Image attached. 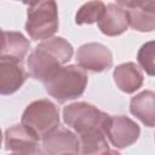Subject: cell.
<instances>
[{
	"mask_svg": "<svg viewBox=\"0 0 155 155\" xmlns=\"http://www.w3.org/2000/svg\"><path fill=\"white\" fill-rule=\"evenodd\" d=\"M22 124L36 137L44 138L59 126L58 108L48 99L35 101L23 111Z\"/></svg>",
	"mask_w": 155,
	"mask_h": 155,
	"instance_id": "cell-4",
	"label": "cell"
},
{
	"mask_svg": "<svg viewBox=\"0 0 155 155\" xmlns=\"http://www.w3.org/2000/svg\"><path fill=\"white\" fill-rule=\"evenodd\" d=\"M44 151L47 154H78L80 153L79 138L67 128H56L42 138Z\"/></svg>",
	"mask_w": 155,
	"mask_h": 155,
	"instance_id": "cell-9",
	"label": "cell"
},
{
	"mask_svg": "<svg viewBox=\"0 0 155 155\" xmlns=\"http://www.w3.org/2000/svg\"><path fill=\"white\" fill-rule=\"evenodd\" d=\"M27 71L22 62L0 58V92L1 94H11L16 92L25 81Z\"/></svg>",
	"mask_w": 155,
	"mask_h": 155,
	"instance_id": "cell-10",
	"label": "cell"
},
{
	"mask_svg": "<svg viewBox=\"0 0 155 155\" xmlns=\"http://www.w3.org/2000/svg\"><path fill=\"white\" fill-rule=\"evenodd\" d=\"M105 12V5L101 0H91L84 4L76 12L75 23L81 24H92L99 22Z\"/></svg>",
	"mask_w": 155,
	"mask_h": 155,
	"instance_id": "cell-17",
	"label": "cell"
},
{
	"mask_svg": "<svg viewBox=\"0 0 155 155\" xmlns=\"http://www.w3.org/2000/svg\"><path fill=\"white\" fill-rule=\"evenodd\" d=\"M130 110L145 126L155 127V92L143 91L132 97Z\"/></svg>",
	"mask_w": 155,
	"mask_h": 155,
	"instance_id": "cell-13",
	"label": "cell"
},
{
	"mask_svg": "<svg viewBox=\"0 0 155 155\" xmlns=\"http://www.w3.org/2000/svg\"><path fill=\"white\" fill-rule=\"evenodd\" d=\"M73 56V46L63 38H50L29 54V75L45 82Z\"/></svg>",
	"mask_w": 155,
	"mask_h": 155,
	"instance_id": "cell-1",
	"label": "cell"
},
{
	"mask_svg": "<svg viewBox=\"0 0 155 155\" xmlns=\"http://www.w3.org/2000/svg\"><path fill=\"white\" fill-rule=\"evenodd\" d=\"M76 62L85 70L101 73L111 67L113 54L107 46L98 42H90L80 46L76 52Z\"/></svg>",
	"mask_w": 155,
	"mask_h": 155,
	"instance_id": "cell-7",
	"label": "cell"
},
{
	"mask_svg": "<svg viewBox=\"0 0 155 155\" xmlns=\"http://www.w3.org/2000/svg\"><path fill=\"white\" fill-rule=\"evenodd\" d=\"M113 76L116 86L125 93L136 92L143 84V74L132 62L117 65L114 69Z\"/></svg>",
	"mask_w": 155,
	"mask_h": 155,
	"instance_id": "cell-12",
	"label": "cell"
},
{
	"mask_svg": "<svg viewBox=\"0 0 155 155\" xmlns=\"http://www.w3.org/2000/svg\"><path fill=\"white\" fill-rule=\"evenodd\" d=\"M128 24L138 31H153L155 29V8L143 6L126 7Z\"/></svg>",
	"mask_w": 155,
	"mask_h": 155,
	"instance_id": "cell-15",
	"label": "cell"
},
{
	"mask_svg": "<svg viewBox=\"0 0 155 155\" xmlns=\"http://www.w3.org/2000/svg\"><path fill=\"white\" fill-rule=\"evenodd\" d=\"M23 4H25V5H29V6H31V5H35V4H38V2H40L41 0H21Z\"/></svg>",
	"mask_w": 155,
	"mask_h": 155,
	"instance_id": "cell-21",
	"label": "cell"
},
{
	"mask_svg": "<svg viewBox=\"0 0 155 155\" xmlns=\"http://www.w3.org/2000/svg\"><path fill=\"white\" fill-rule=\"evenodd\" d=\"M128 25L127 11L116 4H109L105 7L103 17L98 22L101 31L108 36H116L122 34Z\"/></svg>",
	"mask_w": 155,
	"mask_h": 155,
	"instance_id": "cell-11",
	"label": "cell"
},
{
	"mask_svg": "<svg viewBox=\"0 0 155 155\" xmlns=\"http://www.w3.org/2000/svg\"><path fill=\"white\" fill-rule=\"evenodd\" d=\"M116 2H117L120 6L128 7V6H131V4L133 2V0H116Z\"/></svg>",
	"mask_w": 155,
	"mask_h": 155,
	"instance_id": "cell-20",
	"label": "cell"
},
{
	"mask_svg": "<svg viewBox=\"0 0 155 155\" xmlns=\"http://www.w3.org/2000/svg\"><path fill=\"white\" fill-rule=\"evenodd\" d=\"M137 61L148 75L155 76V41L145 42L139 48Z\"/></svg>",
	"mask_w": 155,
	"mask_h": 155,
	"instance_id": "cell-18",
	"label": "cell"
},
{
	"mask_svg": "<svg viewBox=\"0 0 155 155\" xmlns=\"http://www.w3.org/2000/svg\"><path fill=\"white\" fill-rule=\"evenodd\" d=\"M46 92L59 103L80 97L87 86V75L81 67L67 65L44 82Z\"/></svg>",
	"mask_w": 155,
	"mask_h": 155,
	"instance_id": "cell-2",
	"label": "cell"
},
{
	"mask_svg": "<svg viewBox=\"0 0 155 155\" xmlns=\"http://www.w3.org/2000/svg\"><path fill=\"white\" fill-rule=\"evenodd\" d=\"M30 48V42L18 31L2 30L1 57L22 62Z\"/></svg>",
	"mask_w": 155,
	"mask_h": 155,
	"instance_id": "cell-14",
	"label": "cell"
},
{
	"mask_svg": "<svg viewBox=\"0 0 155 155\" xmlns=\"http://www.w3.org/2000/svg\"><path fill=\"white\" fill-rule=\"evenodd\" d=\"M58 29V11L56 0H41L29 6L25 30L33 40H47Z\"/></svg>",
	"mask_w": 155,
	"mask_h": 155,
	"instance_id": "cell-3",
	"label": "cell"
},
{
	"mask_svg": "<svg viewBox=\"0 0 155 155\" xmlns=\"http://www.w3.org/2000/svg\"><path fill=\"white\" fill-rule=\"evenodd\" d=\"M5 149L17 154L40 153L39 137L29 131L23 124L15 125L5 132Z\"/></svg>",
	"mask_w": 155,
	"mask_h": 155,
	"instance_id": "cell-8",
	"label": "cell"
},
{
	"mask_svg": "<svg viewBox=\"0 0 155 155\" xmlns=\"http://www.w3.org/2000/svg\"><path fill=\"white\" fill-rule=\"evenodd\" d=\"M131 6H143V7L155 8V0H133Z\"/></svg>",
	"mask_w": 155,
	"mask_h": 155,
	"instance_id": "cell-19",
	"label": "cell"
},
{
	"mask_svg": "<svg viewBox=\"0 0 155 155\" xmlns=\"http://www.w3.org/2000/svg\"><path fill=\"white\" fill-rule=\"evenodd\" d=\"M80 153L82 154H105L111 153L103 130H91L79 134Z\"/></svg>",
	"mask_w": 155,
	"mask_h": 155,
	"instance_id": "cell-16",
	"label": "cell"
},
{
	"mask_svg": "<svg viewBox=\"0 0 155 155\" xmlns=\"http://www.w3.org/2000/svg\"><path fill=\"white\" fill-rule=\"evenodd\" d=\"M104 132L115 148H126L138 139L140 130L139 126L127 116L114 115L109 116Z\"/></svg>",
	"mask_w": 155,
	"mask_h": 155,
	"instance_id": "cell-6",
	"label": "cell"
},
{
	"mask_svg": "<svg viewBox=\"0 0 155 155\" xmlns=\"http://www.w3.org/2000/svg\"><path fill=\"white\" fill-rule=\"evenodd\" d=\"M109 116L110 115L85 102H76L63 109L64 122L75 130L78 134L91 130L104 131Z\"/></svg>",
	"mask_w": 155,
	"mask_h": 155,
	"instance_id": "cell-5",
	"label": "cell"
}]
</instances>
